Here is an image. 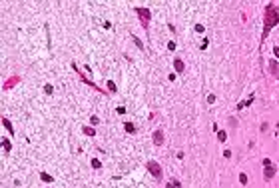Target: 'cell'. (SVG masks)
I'll return each mask as SVG.
<instances>
[{"label":"cell","instance_id":"obj_12","mask_svg":"<svg viewBox=\"0 0 279 188\" xmlns=\"http://www.w3.org/2000/svg\"><path fill=\"white\" fill-rule=\"evenodd\" d=\"M84 132H86V134H90V136H94V128H88V126H84Z\"/></svg>","mask_w":279,"mask_h":188},{"label":"cell","instance_id":"obj_10","mask_svg":"<svg viewBox=\"0 0 279 188\" xmlns=\"http://www.w3.org/2000/svg\"><path fill=\"white\" fill-rule=\"evenodd\" d=\"M217 138H219V142H225L227 140V134H225L223 130H217Z\"/></svg>","mask_w":279,"mask_h":188},{"label":"cell","instance_id":"obj_1","mask_svg":"<svg viewBox=\"0 0 279 188\" xmlns=\"http://www.w3.org/2000/svg\"><path fill=\"white\" fill-rule=\"evenodd\" d=\"M279 24V8L275 4H267V8H265V12H263V34H261V40H265L267 38V34H269V30Z\"/></svg>","mask_w":279,"mask_h":188},{"label":"cell","instance_id":"obj_11","mask_svg":"<svg viewBox=\"0 0 279 188\" xmlns=\"http://www.w3.org/2000/svg\"><path fill=\"white\" fill-rule=\"evenodd\" d=\"M40 178H42V180H46V182H52V176H48V174H44V172L40 174Z\"/></svg>","mask_w":279,"mask_h":188},{"label":"cell","instance_id":"obj_17","mask_svg":"<svg viewBox=\"0 0 279 188\" xmlns=\"http://www.w3.org/2000/svg\"><path fill=\"white\" fill-rule=\"evenodd\" d=\"M4 126H6V128H8V130H10V132H12V126H10V122H8V120H6V118H4Z\"/></svg>","mask_w":279,"mask_h":188},{"label":"cell","instance_id":"obj_18","mask_svg":"<svg viewBox=\"0 0 279 188\" xmlns=\"http://www.w3.org/2000/svg\"><path fill=\"white\" fill-rule=\"evenodd\" d=\"M167 48L169 50H175V42H167Z\"/></svg>","mask_w":279,"mask_h":188},{"label":"cell","instance_id":"obj_13","mask_svg":"<svg viewBox=\"0 0 279 188\" xmlns=\"http://www.w3.org/2000/svg\"><path fill=\"white\" fill-rule=\"evenodd\" d=\"M239 182H241V184H247V176H245V174H239Z\"/></svg>","mask_w":279,"mask_h":188},{"label":"cell","instance_id":"obj_7","mask_svg":"<svg viewBox=\"0 0 279 188\" xmlns=\"http://www.w3.org/2000/svg\"><path fill=\"white\" fill-rule=\"evenodd\" d=\"M173 68H175V72H184V60L182 58H173Z\"/></svg>","mask_w":279,"mask_h":188},{"label":"cell","instance_id":"obj_3","mask_svg":"<svg viewBox=\"0 0 279 188\" xmlns=\"http://www.w3.org/2000/svg\"><path fill=\"white\" fill-rule=\"evenodd\" d=\"M136 12H138V16L142 18V24H144V28H148V24H150V18H152V12H150L148 8H136Z\"/></svg>","mask_w":279,"mask_h":188},{"label":"cell","instance_id":"obj_19","mask_svg":"<svg viewBox=\"0 0 279 188\" xmlns=\"http://www.w3.org/2000/svg\"><path fill=\"white\" fill-rule=\"evenodd\" d=\"M116 110H118V114H124V112H126V108H124V106H118Z\"/></svg>","mask_w":279,"mask_h":188},{"label":"cell","instance_id":"obj_5","mask_svg":"<svg viewBox=\"0 0 279 188\" xmlns=\"http://www.w3.org/2000/svg\"><path fill=\"white\" fill-rule=\"evenodd\" d=\"M152 138H154V144H156V146H161V144H163V132H161V130H156Z\"/></svg>","mask_w":279,"mask_h":188},{"label":"cell","instance_id":"obj_14","mask_svg":"<svg viewBox=\"0 0 279 188\" xmlns=\"http://www.w3.org/2000/svg\"><path fill=\"white\" fill-rule=\"evenodd\" d=\"M92 166H94V168H100L102 162H100V160H92Z\"/></svg>","mask_w":279,"mask_h":188},{"label":"cell","instance_id":"obj_20","mask_svg":"<svg viewBox=\"0 0 279 188\" xmlns=\"http://www.w3.org/2000/svg\"><path fill=\"white\" fill-rule=\"evenodd\" d=\"M273 52H275V56H279V46H275V48H273Z\"/></svg>","mask_w":279,"mask_h":188},{"label":"cell","instance_id":"obj_8","mask_svg":"<svg viewBox=\"0 0 279 188\" xmlns=\"http://www.w3.org/2000/svg\"><path fill=\"white\" fill-rule=\"evenodd\" d=\"M124 128H126V132H130V134H134V132H136V126H134L132 122H126V124H124Z\"/></svg>","mask_w":279,"mask_h":188},{"label":"cell","instance_id":"obj_2","mask_svg":"<svg viewBox=\"0 0 279 188\" xmlns=\"http://www.w3.org/2000/svg\"><path fill=\"white\" fill-rule=\"evenodd\" d=\"M148 170L152 172V176H154L156 180H161V166H159L156 160H150V162H148Z\"/></svg>","mask_w":279,"mask_h":188},{"label":"cell","instance_id":"obj_6","mask_svg":"<svg viewBox=\"0 0 279 188\" xmlns=\"http://www.w3.org/2000/svg\"><path fill=\"white\" fill-rule=\"evenodd\" d=\"M269 70H271V74H273V76H279V64H277V60H269Z\"/></svg>","mask_w":279,"mask_h":188},{"label":"cell","instance_id":"obj_16","mask_svg":"<svg viewBox=\"0 0 279 188\" xmlns=\"http://www.w3.org/2000/svg\"><path fill=\"white\" fill-rule=\"evenodd\" d=\"M203 30H205V28H203L201 24H196V32H203Z\"/></svg>","mask_w":279,"mask_h":188},{"label":"cell","instance_id":"obj_4","mask_svg":"<svg viewBox=\"0 0 279 188\" xmlns=\"http://www.w3.org/2000/svg\"><path fill=\"white\" fill-rule=\"evenodd\" d=\"M263 166H265V178H273V174H275V168L271 166V162H269L267 158H263Z\"/></svg>","mask_w":279,"mask_h":188},{"label":"cell","instance_id":"obj_9","mask_svg":"<svg viewBox=\"0 0 279 188\" xmlns=\"http://www.w3.org/2000/svg\"><path fill=\"white\" fill-rule=\"evenodd\" d=\"M165 188H182V184H180V180H169L165 184Z\"/></svg>","mask_w":279,"mask_h":188},{"label":"cell","instance_id":"obj_15","mask_svg":"<svg viewBox=\"0 0 279 188\" xmlns=\"http://www.w3.org/2000/svg\"><path fill=\"white\" fill-rule=\"evenodd\" d=\"M108 88H110L112 92H116V84H114V82H108Z\"/></svg>","mask_w":279,"mask_h":188}]
</instances>
